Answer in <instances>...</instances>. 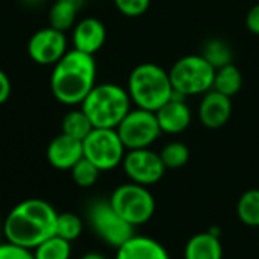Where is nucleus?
Listing matches in <instances>:
<instances>
[{"instance_id": "obj_19", "label": "nucleus", "mask_w": 259, "mask_h": 259, "mask_svg": "<svg viewBox=\"0 0 259 259\" xmlns=\"http://www.w3.org/2000/svg\"><path fill=\"white\" fill-rule=\"evenodd\" d=\"M241 87H243V74L234 62L215 70L212 90L232 99L240 93Z\"/></svg>"}, {"instance_id": "obj_13", "label": "nucleus", "mask_w": 259, "mask_h": 259, "mask_svg": "<svg viewBox=\"0 0 259 259\" xmlns=\"http://www.w3.org/2000/svg\"><path fill=\"white\" fill-rule=\"evenodd\" d=\"M108 38L106 26L96 17H83L76 21L71 29V49L83 52L87 55H96L102 50Z\"/></svg>"}, {"instance_id": "obj_18", "label": "nucleus", "mask_w": 259, "mask_h": 259, "mask_svg": "<svg viewBox=\"0 0 259 259\" xmlns=\"http://www.w3.org/2000/svg\"><path fill=\"white\" fill-rule=\"evenodd\" d=\"M85 0H55L49 9V26L67 32L77 21V14Z\"/></svg>"}, {"instance_id": "obj_20", "label": "nucleus", "mask_w": 259, "mask_h": 259, "mask_svg": "<svg viewBox=\"0 0 259 259\" xmlns=\"http://www.w3.org/2000/svg\"><path fill=\"white\" fill-rule=\"evenodd\" d=\"M61 129H62V134H65L71 138H76L79 141H83L91 134L94 126H93L91 120L88 118V115L79 106V108L70 109L64 115Z\"/></svg>"}, {"instance_id": "obj_2", "label": "nucleus", "mask_w": 259, "mask_h": 259, "mask_svg": "<svg viewBox=\"0 0 259 259\" xmlns=\"http://www.w3.org/2000/svg\"><path fill=\"white\" fill-rule=\"evenodd\" d=\"M97 83V62L93 55L70 49L50 73V91L64 106H80Z\"/></svg>"}, {"instance_id": "obj_33", "label": "nucleus", "mask_w": 259, "mask_h": 259, "mask_svg": "<svg viewBox=\"0 0 259 259\" xmlns=\"http://www.w3.org/2000/svg\"><path fill=\"white\" fill-rule=\"evenodd\" d=\"M258 2H259V0H258Z\"/></svg>"}, {"instance_id": "obj_15", "label": "nucleus", "mask_w": 259, "mask_h": 259, "mask_svg": "<svg viewBox=\"0 0 259 259\" xmlns=\"http://www.w3.org/2000/svg\"><path fill=\"white\" fill-rule=\"evenodd\" d=\"M46 156L53 168L71 170L83 158V144L61 132L49 143Z\"/></svg>"}, {"instance_id": "obj_29", "label": "nucleus", "mask_w": 259, "mask_h": 259, "mask_svg": "<svg viewBox=\"0 0 259 259\" xmlns=\"http://www.w3.org/2000/svg\"><path fill=\"white\" fill-rule=\"evenodd\" d=\"M246 27L250 33L259 36V2L253 5L246 15Z\"/></svg>"}, {"instance_id": "obj_23", "label": "nucleus", "mask_w": 259, "mask_h": 259, "mask_svg": "<svg viewBox=\"0 0 259 259\" xmlns=\"http://www.w3.org/2000/svg\"><path fill=\"white\" fill-rule=\"evenodd\" d=\"M32 253L35 259H71V243L53 235L36 246Z\"/></svg>"}, {"instance_id": "obj_12", "label": "nucleus", "mask_w": 259, "mask_h": 259, "mask_svg": "<svg viewBox=\"0 0 259 259\" xmlns=\"http://www.w3.org/2000/svg\"><path fill=\"white\" fill-rule=\"evenodd\" d=\"M155 114L161 132L167 135H179L185 132L193 121V112L187 103V97L176 91H173L171 99Z\"/></svg>"}, {"instance_id": "obj_8", "label": "nucleus", "mask_w": 259, "mask_h": 259, "mask_svg": "<svg viewBox=\"0 0 259 259\" xmlns=\"http://www.w3.org/2000/svg\"><path fill=\"white\" fill-rule=\"evenodd\" d=\"M88 222L94 234L106 244L118 249L135 235L134 226L121 219L109 200L93 202L88 208Z\"/></svg>"}, {"instance_id": "obj_24", "label": "nucleus", "mask_w": 259, "mask_h": 259, "mask_svg": "<svg viewBox=\"0 0 259 259\" xmlns=\"http://www.w3.org/2000/svg\"><path fill=\"white\" fill-rule=\"evenodd\" d=\"M159 156H161L165 168L178 170V168L185 167L187 162L190 161V149L187 144H184L181 141H170L161 149Z\"/></svg>"}, {"instance_id": "obj_22", "label": "nucleus", "mask_w": 259, "mask_h": 259, "mask_svg": "<svg viewBox=\"0 0 259 259\" xmlns=\"http://www.w3.org/2000/svg\"><path fill=\"white\" fill-rule=\"evenodd\" d=\"M237 214L241 223L249 228H259V190H247L237 203Z\"/></svg>"}, {"instance_id": "obj_21", "label": "nucleus", "mask_w": 259, "mask_h": 259, "mask_svg": "<svg viewBox=\"0 0 259 259\" xmlns=\"http://www.w3.org/2000/svg\"><path fill=\"white\" fill-rule=\"evenodd\" d=\"M215 70L222 68L225 65L232 64L234 61V52L232 47L220 38H211L205 42L203 50L200 53Z\"/></svg>"}, {"instance_id": "obj_10", "label": "nucleus", "mask_w": 259, "mask_h": 259, "mask_svg": "<svg viewBox=\"0 0 259 259\" xmlns=\"http://www.w3.org/2000/svg\"><path fill=\"white\" fill-rule=\"evenodd\" d=\"M68 50L67 33L52 26L35 30L27 41L30 61L42 67H53Z\"/></svg>"}, {"instance_id": "obj_32", "label": "nucleus", "mask_w": 259, "mask_h": 259, "mask_svg": "<svg viewBox=\"0 0 259 259\" xmlns=\"http://www.w3.org/2000/svg\"><path fill=\"white\" fill-rule=\"evenodd\" d=\"M2 237H3V222L0 220V240H2ZM2 243V241H0Z\"/></svg>"}, {"instance_id": "obj_5", "label": "nucleus", "mask_w": 259, "mask_h": 259, "mask_svg": "<svg viewBox=\"0 0 259 259\" xmlns=\"http://www.w3.org/2000/svg\"><path fill=\"white\" fill-rule=\"evenodd\" d=\"M168 76L173 91L188 99L212 90L215 68L202 55H187L171 65Z\"/></svg>"}, {"instance_id": "obj_25", "label": "nucleus", "mask_w": 259, "mask_h": 259, "mask_svg": "<svg viewBox=\"0 0 259 259\" xmlns=\"http://www.w3.org/2000/svg\"><path fill=\"white\" fill-rule=\"evenodd\" d=\"M83 232V222L77 214L73 212H61L58 214L56 222V235L62 240L73 243Z\"/></svg>"}, {"instance_id": "obj_30", "label": "nucleus", "mask_w": 259, "mask_h": 259, "mask_svg": "<svg viewBox=\"0 0 259 259\" xmlns=\"http://www.w3.org/2000/svg\"><path fill=\"white\" fill-rule=\"evenodd\" d=\"M12 93V82L11 77L8 76V73L5 70L0 68V106L5 105Z\"/></svg>"}, {"instance_id": "obj_17", "label": "nucleus", "mask_w": 259, "mask_h": 259, "mask_svg": "<svg viewBox=\"0 0 259 259\" xmlns=\"http://www.w3.org/2000/svg\"><path fill=\"white\" fill-rule=\"evenodd\" d=\"M184 256L185 259H223L220 237L211 231L196 234L188 240Z\"/></svg>"}, {"instance_id": "obj_9", "label": "nucleus", "mask_w": 259, "mask_h": 259, "mask_svg": "<svg viewBox=\"0 0 259 259\" xmlns=\"http://www.w3.org/2000/svg\"><path fill=\"white\" fill-rule=\"evenodd\" d=\"M115 131L126 150L149 149L162 134L156 114L141 108H132Z\"/></svg>"}, {"instance_id": "obj_14", "label": "nucleus", "mask_w": 259, "mask_h": 259, "mask_svg": "<svg viewBox=\"0 0 259 259\" xmlns=\"http://www.w3.org/2000/svg\"><path fill=\"white\" fill-rule=\"evenodd\" d=\"M232 115V99L209 90L199 102V120L208 129L223 127Z\"/></svg>"}, {"instance_id": "obj_11", "label": "nucleus", "mask_w": 259, "mask_h": 259, "mask_svg": "<svg viewBox=\"0 0 259 259\" xmlns=\"http://www.w3.org/2000/svg\"><path fill=\"white\" fill-rule=\"evenodd\" d=\"M121 165L129 181L143 187L158 184L167 170L159 153L150 150V147L127 150Z\"/></svg>"}, {"instance_id": "obj_6", "label": "nucleus", "mask_w": 259, "mask_h": 259, "mask_svg": "<svg viewBox=\"0 0 259 259\" xmlns=\"http://www.w3.org/2000/svg\"><path fill=\"white\" fill-rule=\"evenodd\" d=\"M109 203L115 212L134 228L146 225L156 209L155 197L147 187L134 182L117 187L109 197Z\"/></svg>"}, {"instance_id": "obj_4", "label": "nucleus", "mask_w": 259, "mask_h": 259, "mask_svg": "<svg viewBox=\"0 0 259 259\" xmlns=\"http://www.w3.org/2000/svg\"><path fill=\"white\" fill-rule=\"evenodd\" d=\"M80 108L94 127L117 129L132 109V102L124 87L114 82H102L94 85L80 103Z\"/></svg>"}, {"instance_id": "obj_28", "label": "nucleus", "mask_w": 259, "mask_h": 259, "mask_svg": "<svg viewBox=\"0 0 259 259\" xmlns=\"http://www.w3.org/2000/svg\"><path fill=\"white\" fill-rule=\"evenodd\" d=\"M0 259H35L32 250L15 246L12 243H0Z\"/></svg>"}, {"instance_id": "obj_7", "label": "nucleus", "mask_w": 259, "mask_h": 259, "mask_svg": "<svg viewBox=\"0 0 259 259\" xmlns=\"http://www.w3.org/2000/svg\"><path fill=\"white\" fill-rule=\"evenodd\" d=\"M82 144L83 158L93 162L100 171H111L121 165L127 152L115 129L94 127Z\"/></svg>"}, {"instance_id": "obj_27", "label": "nucleus", "mask_w": 259, "mask_h": 259, "mask_svg": "<svg viewBox=\"0 0 259 259\" xmlns=\"http://www.w3.org/2000/svg\"><path fill=\"white\" fill-rule=\"evenodd\" d=\"M117 11L129 18H137L144 15L149 8L152 0H112Z\"/></svg>"}, {"instance_id": "obj_3", "label": "nucleus", "mask_w": 259, "mask_h": 259, "mask_svg": "<svg viewBox=\"0 0 259 259\" xmlns=\"http://www.w3.org/2000/svg\"><path fill=\"white\" fill-rule=\"evenodd\" d=\"M135 108L156 112L171 99L173 87L168 71L153 62H143L132 68L126 85Z\"/></svg>"}, {"instance_id": "obj_31", "label": "nucleus", "mask_w": 259, "mask_h": 259, "mask_svg": "<svg viewBox=\"0 0 259 259\" xmlns=\"http://www.w3.org/2000/svg\"><path fill=\"white\" fill-rule=\"evenodd\" d=\"M80 259H106L102 253H97V252H90L87 255H83Z\"/></svg>"}, {"instance_id": "obj_16", "label": "nucleus", "mask_w": 259, "mask_h": 259, "mask_svg": "<svg viewBox=\"0 0 259 259\" xmlns=\"http://www.w3.org/2000/svg\"><path fill=\"white\" fill-rule=\"evenodd\" d=\"M115 259H170L165 247L150 237L134 235L117 249Z\"/></svg>"}, {"instance_id": "obj_1", "label": "nucleus", "mask_w": 259, "mask_h": 259, "mask_svg": "<svg viewBox=\"0 0 259 259\" xmlns=\"http://www.w3.org/2000/svg\"><path fill=\"white\" fill-rule=\"evenodd\" d=\"M58 211L42 199H26L17 203L3 220V238L8 243L33 250L56 235Z\"/></svg>"}, {"instance_id": "obj_26", "label": "nucleus", "mask_w": 259, "mask_h": 259, "mask_svg": "<svg viewBox=\"0 0 259 259\" xmlns=\"http://www.w3.org/2000/svg\"><path fill=\"white\" fill-rule=\"evenodd\" d=\"M71 179L73 182L80 187V188H90L93 187L97 181H99V176H100V170L93 164L90 162L87 158H82L71 170Z\"/></svg>"}]
</instances>
